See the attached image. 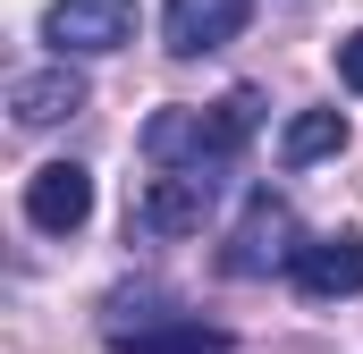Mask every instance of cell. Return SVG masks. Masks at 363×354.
Segmentation results:
<instances>
[{"label": "cell", "mask_w": 363, "mask_h": 354, "mask_svg": "<svg viewBox=\"0 0 363 354\" xmlns=\"http://www.w3.org/2000/svg\"><path fill=\"white\" fill-rule=\"evenodd\" d=\"M254 127H262V93L237 85L228 101H211V110H152L144 118V161L169 177V169H220L228 152H245L254 144Z\"/></svg>", "instance_id": "6da1fadb"}, {"label": "cell", "mask_w": 363, "mask_h": 354, "mask_svg": "<svg viewBox=\"0 0 363 354\" xmlns=\"http://www.w3.org/2000/svg\"><path fill=\"white\" fill-rule=\"evenodd\" d=\"M43 42L60 59H101L135 42V0H51L43 8Z\"/></svg>", "instance_id": "3957f363"}, {"label": "cell", "mask_w": 363, "mask_h": 354, "mask_svg": "<svg viewBox=\"0 0 363 354\" xmlns=\"http://www.w3.org/2000/svg\"><path fill=\"white\" fill-rule=\"evenodd\" d=\"M211 202H220V169H169V177H152V185L135 194V228H152V236H194V228L211 219Z\"/></svg>", "instance_id": "277c9868"}, {"label": "cell", "mask_w": 363, "mask_h": 354, "mask_svg": "<svg viewBox=\"0 0 363 354\" xmlns=\"http://www.w3.org/2000/svg\"><path fill=\"white\" fill-rule=\"evenodd\" d=\"M304 228H296V211L279 202V194H254L245 202V219H237V236H228V253H220V270L228 278H271V270H296L304 262Z\"/></svg>", "instance_id": "7a4b0ae2"}, {"label": "cell", "mask_w": 363, "mask_h": 354, "mask_svg": "<svg viewBox=\"0 0 363 354\" xmlns=\"http://www.w3.org/2000/svg\"><path fill=\"white\" fill-rule=\"evenodd\" d=\"M228 346H237V338L211 329V321H161V329L118 338V354H228Z\"/></svg>", "instance_id": "30bf717a"}, {"label": "cell", "mask_w": 363, "mask_h": 354, "mask_svg": "<svg viewBox=\"0 0 363 354\" xmlns=\"http://www.w3.org/2000/svg\"><path fill=\"white\" fill-rule=\"evenodd\" d=\"M296 295L313 304H338V295H363V236L338 228V236H313L304 262H296Z\"/></svg>", "instance_id": "52a82bcc"}, {"label": "cell", "mask_w": 363, "mask_h": 354, "mask_svg": "<svg viewBox=\"0 0 363 354\" xmlns=\"http://www.w3.org/2000/svg\"><path fill=\"white\" fill-rule=\"evenodd\" d=\"M77 110H85V76H77L68 59L9 76V118H17V127H60V118H77Z\"/></svg>", "instance_id": "ba28073f"}, {"label": "cell", "mask_w": 363, "mask_h": 354, "mask_svg": "<svg viewBox=\"0 0 363 354\" xmlns=\"http://www.w3.org/2000/svg\"><path fill=\"white\" fill-rule=\"evenodd\" d=\"M26 219L43 228V236H77L93 219V169L77 161H43V169L26 177Z\"/></svg>", "instance_id": "8992f818"}, {"label": "cell", "mask_w": 363, "mask_h": 354, "mask_svg": "<svg viewBox=\"0 0 363 354\" xmlns=\"http://www.w3.org/2000/svg\"><path fill=\"white\" fill-rule=\"evenodd\" d=\"M161 321H178V312H169V287H152V278H144V287H118V295H110L101 338L118 346V338H135V329H161Z\"/></svg>", "instance_id": "8fae6325"}, {"label": "cell", "mask_w": 363, "mask_h": 354, "mask_svg": "<svg viewBox=\"0 0 363 354\" xmlns=\"http://www.w3.org/2000/svg\"><path fill=\"white\" fill-rule=\"evenodd\" d=\"M254 17V0H161V51L169 59H203L220 42H237Z\"/></svg>", "instance_id": "5b68a950"}, {"label": "cell", "mask_w": 363, "mask_h": 354, "mask_svg": "<svg viewBox=\"0 0 363 354\" xmlns=\"http://www.w3.org/2000/svg\"><path fill=\"white\" fill-rule=\"evenodd\" d=\"M330 152H347V118H338V110H296L287 135H279V161H287V169H313V161H330Z\"/></svg>", "instance_id": "9c48e42d"}, {"label": "cell", "mask_w": 363, "mask_h": 354, "mask_svg": "<svg viewBox=\"0 0 363 354\" xmlns=\"http://www.w3.org/2000/svg\"><path fill=\"white\" fill-rule=\"evenodd\" d=\"M338 85H347V93H363V25L338 42Z\"/></svg>", "instance_id": "7c38bea8"}]
</instances>
